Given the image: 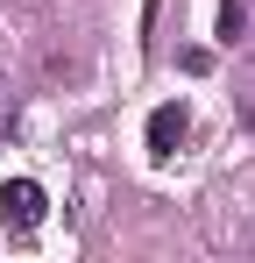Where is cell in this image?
I'll use <instances>...</instances> for the list:
<instances>
[{
    "label": "cell",
    "mask_w": 255,
    "mask_h": 263,
    "mask_svg": "<svg viewBox=\"0 0 255 263\" xmlns=\"http://www.w3.org/2000/svg\"><path fill=\"white\" fill-rule=\"evenodd\" d=\"M42 214H50V192H42L36 178H7V185H0V228H7V235L42 228Z\"/></svg>",
    "instance_id": "6da1fadb"
},
{
    "label": "cell",
    "mask_w": 255,
    "mask_h": 263,
    "mask_svg": "<svg viewBox=\"0 0 255 263\" xmlns=\"http://www.w3.org/2000/svg\"><path fill=\"white\" fill-rule=\"evenodd\" d=\"M184 128H192V114H184L177 100H163V107L149 114V149H156V157H170V149L184 142Z\"/></svg>",
    "instance_id": "7a4b0ae2"
},
{
    "label": "cell",
    "mask_w": 255,
    "mask_h": 263,
    "mask_svg": "<svg viewBox=\"0 0 255 263\" xmlns=\"http://www.w3.org/2000/svg\"><path fill=\"white\" fill-rule=\"evenodd\" d=\"M241 29H248V7H241V0H227V7L213 14V36H220V43L234 50V43H241Z\"/></svg>",
    "instance_id": "3957f363"
}]
</instances>
